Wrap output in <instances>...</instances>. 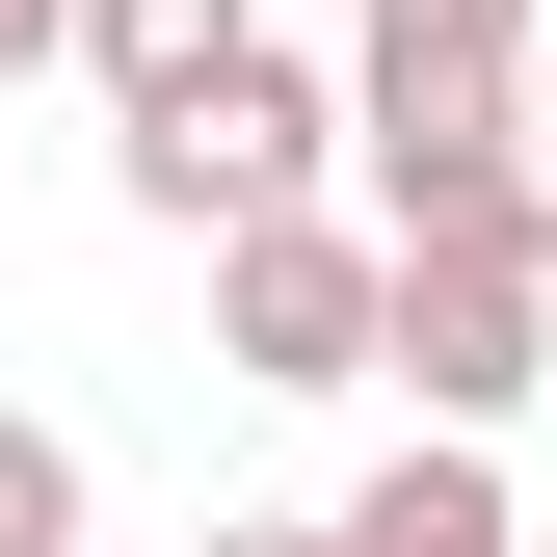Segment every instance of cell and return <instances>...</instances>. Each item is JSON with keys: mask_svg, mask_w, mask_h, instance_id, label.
<instances>
[{"mask_svg": "<svg viewBox=\"0 0 557 557\" xmlns=\"http://www.w3.org/2000/svg\"><path fill=\"white\" fill-rule=\"evenodd\" d=\"M531 27H557V0H345V160H372V213H425V186L505 160Z\"/></svg>", "mask_w": 557, "mask_h": 557, "instance_id": "cell-1", "label": "cell"}, {"mask_svg": "<svg viewBox=\"0 0 557 557\" xmlns=\"http://www.w3.org/2000/svg\"><path fill=\"white\" fill-rule=\"evenodd\" d=\"M319 160H345V81L239 27L213 81H186L160 133H133V213H160V239H265V213H319Z\"/></svg>", "mask_w": 557, "mask_h": 557, "instance_id": "cell-2", "label": "cell"}, {"mask_svg": "<svg viewBox=\"0 0 557 557\" xmlns=\"http://www.w3.org/2000/svg\"><path fill=\"white\" fill-rule=\"evenodd\" d=\"M372 372H425V425L478 451V425L557 372V265H398V239H372Z\"/></svg>", "mask_w": 557, "mask_h": 557, "instance_id": "cell-3", "label": "cell"}, {"mask_svg": "<svg viewBox=\"0 0 557 557\" xmlns=\"http://www.w3.org/2000/svg\"><path fill=\"white\" fill-rule=\"evenodd\" d=\"M213 345L265 398H345L372 372V213H265V239H213Z\"/></svg>", "mask_w": 557, "mask_h": 557, "instance_id": "cell-4", "label": "cell"}, {"mask_svg": "<svg viewBox=\"0 0 557 557\" xmlns=\"http://www.w3.org/2000/svg\"><path fill=\"white\" fill-rule=\"evenodd\" d=\"M319 557H531V531H505V451H451V425H425L372 505H319Z\"/></svg>", "mask_w": 557, "mask_h": 557, "instance_id": "cell-5", "label": "cell"}, {"mask_svg": "<svg viewBox=\"0 0 557 557\" xmlns=\"http://www.w3.org/2000/svg\"><path fill=\"white\" fill-rule=\"evenodd\" d=\"M213 53H239V0H81V81H107L133 133H160L186 81H213Z\"/></svg>", "mask_w": 557, "mask_h": 557, "instance_id": "cell-6", "label": "cell"}, {"mask_svg": "<svg viewBox=\"0 0 557 557\" xmlns=\"http://www.w3.org/2000/svg\"><path fill=\"white\" fill-rule=\"evenodd\" d=\"M0 557H81V451L53 425H0Z\"/></svg>", "mask_w": 557, "mask_h": 557, "instance_id": "cell-7", "label": "cell"}, {"mask_svg": "<svg viewBox=\"0 0 557 557\" xmlns=\"http://www.w3.org/2000/svg\"><path fill=\"white\" fill-rule=\"evenodd\" d=\"M186 557H319V531H293V505H213V531H186Z\"/></svg>", "mask_w": 557, "mask_h": 557, "instance_id": "cell-8", "label": "cell"}, {"mask_svg": "<svg viewBox=\"0 0 557 557\" xmlns=\"http://www.w3.org/2000/svg\"><path fill=\"white\" fill-rule=\"evenodd\" d=\"M505 160H531V186H557V27H531V107H505Z\"/></svg>", "mask_w": 557, "mask_h": 557, "instance_id": "cell-9", "label": "cell"}, {"mask_svg": "<svg viewBox=\"0 0 557 557\" xmlns=\"http://www.w3.org/2000/svg\"><path fill=\"white\" fill-rule=\"evenodd\" d=\"M27 53H81V0H0V81H27Z\"/></svg>", "mask_w": 557, "mask_h": 557, "instance_id": "cell-10", "label": "cell"}]
</instances>
